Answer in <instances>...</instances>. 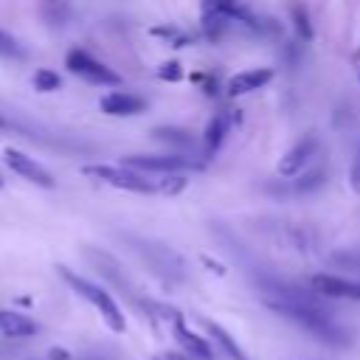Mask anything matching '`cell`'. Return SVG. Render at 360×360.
<instances>
[{
	"label": "cell",
	"mask_w": 360,
	"mask_h": 360,
	"mask_svg": "<svg viewBox=\"0 0 360 360\" xmlns=\"http://www.w3.org/2000/svg\"><path fill=\"white\" fill-rule=\"evenodd\" d=\"M34 87H37L39 93H53V90H59V87H62V79H59L53 70L39 68V70L34 73Z\"/></svg>",
	"instance_id": "2e32d148"
},
{
	"label": "cell",
	"mask_w": 360,
	"mask_h": 360,
	"mask_svg": "<svg viewBox=\"0 0 360 360\" xmlns=\"http://www.w3.org/2000/svg\"><path fill=\"white\" fill-rule=\"evenodd\" d=\"M264 304L278 312L281 318L292 321L295 326H301L304 332H309L312 338L329 343V346H346L352 338L343 326H338L332 321V315L323 309L321 298L315 290L312 292H304L292 284H278V281H267L264 284Z\"/></svg>",
	"instance_id": "6da1fadb"
},
{
	"label": "cell",
	"mask_w": 360,
	"mask_h": 360,
	"mask_svg": "<svg viewBox=\"0 0 360 360\" xmlns=\"http://www.w3.org/2000/svg\"><path fill=\"white\" fill-rule=\"evenodd\" d=\"M0 127H3V121H0Z\"/></svg>",
	"instance_id": "cb8c5ba5"
},
{
	"label": "cell",
	"mask_w": 360,
	"mask_h": 360,
	"mask_svg": "<svg viewBox=\"0 0 360 360\" xmlns=\"http://www.w3.org/2000/svg\"><path fill=\"white\" fill-rule=\"evenodd\" d=\"M315 152H318V138H315V135H307V138H301L295 146L287 149V155L278 160L276 172H278L281 177H295V174L315 158Z\"/></svg>",
	"instance_id": "9c48e42d"
},
{
	"label": "cell",
	"mask_w": 360,
	"mask_h": 360,
	"mask_svg": "<svg viewBox=\"0 0 360 360\" xmlns=\"http://www.w3.org/2000/svg\"><path fill=\"white\" fill-rule=\"evenodd\" d=\"M39 332V323L22 312L0 309V335L6 338H34Z\"/></svg>",
	"instance_id": "7c38bea8"
},
{
	"label": "cell",
	"mask_w": 360,
	"mask_h": 360,
	"mask_svg": "<svg viewBox=\"0 0 360 360\" xmlns=\"http://www.w3.org/2000/svg\"><path fill=\"white\" fill-rule=\"evenodd\" d=\"M124 166L135 172H152V174H172V172H200L202 163L194 158H186L180 152L174 155H127L121 160Z\"/></svg>",
	"instance_id": "277c9868"
},
{
	"label": "cell",
	"mask_w": 360,
	"mask_h": 360,
	"mask_svg": "<svg viewBox=\"0 0 360 360\" xmlns=\"http://www.w3.org/2000/svg\"><path fill=\"white\" fill-rule=\"evenodd\" d=\"M84 174H90V177H96V180H101V183H110V186H115V188H124V191H135V194H152V191H158V183H152V180H146L141 172H135V169H129V166H110V163H90V166H84L82 169Z\"/></svg>",
	"instance_id": "3957f363"
},
{
	"label": "cell",
	"mask_w": 360,
	"mask_h": 360,
	"mask_svg": "<svg viewBox=\"0 0 360 360\" xmlns=\"http://www.w3.org/2000/svg\"><path fill=\"white\" fill-rule=\"evenodd\" d=\"M3 158H6V163H8V169L11 172H17L20 177H25L28 183H34V186H42V188H53V177L48 174V169L45 166H39L34 158H28L25 152H20V149H6L3 152Z\"/></svg>",
	"instance_id": "52a82bcc"
},
{
	"label": "cell",
	"mask_w": 360,
	"mask_h": 360,
	"mask_svg": "<svg viewBox=\"0 0 360 360\" xmlns=\"http://www.w3.org/2000/svg\"><path fill=\"white\" fill-rule=\"evenodd\" d=\"M202 326H205V332H208V335L217 340V346H219V349H222V352H225L231 360H250V357L242 352V346H239V343H236V340H233V338H231V335H228V332H225V329H222L217 321L202 318Z\"/></svg>",
	"instance_id": "4fadbf2b"
},
{
	"label": "cell",
	"mask_w": 360,
	"mask_h": 360,
	"mask_svg": "<svg viewBox=\"0 0 360 360\" xmlns=\"http://www.w3.org/2000/svg\"><path fill=\"white\" fill-rule=\"evenodd\" d=\"M228 127H231V118H228L225 112H217V115L208 121V127H205V152H208V155L219 149V143L225 141Z\"/></svg>",
	"instance_id": "5bb4252c"
},
{
	"label": "cell",
	"mask_w": 360,
	"mask_h": 360,
	"mask_svg": "<svg viewBox=\"0 0 360 360\" xmlns=\"http://www.w3.org/2000/svg\"><path fill=\"white\" fill-rule=\"evenodd\" d=\"M59 270V276L65 278V284L70 287V290H76L84 301H90L93 304V309L104 318V323L112 329V332H124L127 329V321H124V312H121V307L115 304V298L101 287V284H93V281H87V278H82L79 273H73L70 267H65V264H59L56 267Z\"/></svg>",
	"instance_id": "7a4b0ae2"
},
{
	"label": "cell",
	"mask_w": 360,
	"mask_h": 360,
	"mask_svg": "<svg viewBox=\"0 0 360 360\" xmlns=\"http://www.w3.org/2000/svg\"><path fill=\"white\" fill-rule=\"evenodd\" d=\"M158 76H160V79H169V82H180V79H183V70H180L177 62H163L160 70H158Z\"/></svg>",
	"instance_id": "d6986e66"
},
{
	"label": "cell",
	"mask_w": 360,
	"mask_h": 360,
	"mask_svg": "<svg viewBox=\"0 0 360 360\" xmlns=\"http://www.w3.org/2000/svg\"><path fill=\"white\" fill-rule=\"evenodd\" d=\"M65 68H68L73 76L87 79L90 84H101V87H115V84H121V76H118L112 68H107L104 62L93 59V56H90L87 51H82V48L68 51Z\"/></svg>",
	"instance_id": "5b68a950"
},
{
	"label": "cell",
	"mask_w": 360,
	"mask_h": 360,
	"mask_svg": "<svg viewBox=\"0 0 360 360\" xmlns=\"http://www.w3.org/2000/svg\"><path fill=\"white\" fill-rule=\"evenodd\" d=\"M270 79H273V70L270 68H250V70H242V73L231 76L228 84H225V90H228V96L236 98V96H245V93H253L259 87H264Z\"/></svg>",
	"instance_id": "8fae6325"
},
{
	"label": "cell",
	"mask_w": 360,
	"mask_h": 360,
	"mask_svg": "<svg viewBox=\"0 0 360 360\" xmlns=\"http://www.w3.org/2000/svg\"><path fill=\"white\" fill-rule=\"evenodd\" d=\"M309 287L323 295V298H349V301H360V281L357 278H346V276H332V273H318L312 276Z\"/></svg>",
	"instance_id": "8992f818"
},
{
	"label": "cell",
	"mask_w": 360,
	"mask_h": 360,
	"mask_svg": "<svg viewBox=\"0 0 360 360\" xmlns=\"http://www.w3.org/2000/svg\"><path fill=\"white\" fill-rule=\"evenodd\" d=\"M152 135H155V141L169 143V146H177V149H191L194 146V138L186 129H180V127H155Z\"/></svg>",
	"instance_id": "9a60e30c"
},
{
	"label": "cell",
	"mask_w": 360,
	"mask_h": 360,
	"mask_svg": "<svg viewBox=\"0 0 360 360\" xmlns=\"http://www.w3.org/2000/svg\"><path fill=\"white\" fill-rule=\"evenodd\" d=\"M101 112L112 115V118H127V115H138L146 110V101L135 93H124V90H115V93H107L101 101H98Z\"/></svg>",
	"instance_id": "30bf717a"
},
{
	"label": "cell",
	"mask_w": 360,
	"mask_h": 360,
	"mask_svg": "<svg viewBox=\"0 0 360 360\" xmlns=\"http://www.w3.org/2000/svg\"><path fill=\"white\" fill-rule=\"evenodd\" d=\"M0 186H3V180H0Z\"/></svg>",
	"instance_id": "603a6c76"
},
{
	"label": "cell",
	"mask_w": 360,
	"mask_h": 360,
	"mask_svg": "<svg viewBox=\"0 0 360 360\" xmlns=\"http://www.w3.org/2000/svg\"><path fill=\"white\" fill-rule=\"evenodd\" d=\"M22 51L17 48V42L8 37V34H3L0 31V56H20Z\"/></svg>",
	"instance_id": "ffe728a7"
},
{
	"label": "cell",
	"mask_w": 360,
	"mask_h": 360,
	"mask_svg": "<svg viewBox=\"0 0 360 360\" xmlns=\"http://www.w3.org/2000/svg\"><path fill=\"white\" fill-rule=\"evenodd\" d=\"M292 20H295V31L301 39H312V25H309V17L301 6H292Z\"/></svg>",
	"instance_id": "ac0fdd59"
},
{
	"label": "cell",
	"mask_w": 360,
	"mask_h": 360,
	"mask_svg": "<svg viewBox=\"0 0 360 360\" xmlns=\"http://www.w3.org/2000/svg\"><path fill=\"white\" fill-rule=\"evenodd\" d=\"M172 335H174V340L180 343V349H183L186 354H191L194 360H214V346H211L202 335L191 332V329L183 323V318H180L177 312H172Z\"/></svg>",
	"instance_id": "ba28073f"
},
{
	"label": "cell",
	"mask_w": 360,
	"mask_h": 360,
	"mask_svg": "<svg viewBox=\"0 0 360 360\" xmlns=\"http://www.w3.org/2000/svg\"><path fill=\"white\" fill-rule=\"evenodd\" d=\"M335 262H338V264H346V267H357V270H360V256H354V253H335Z\"/></svg>",
	"instance_id": "44dd1931"
},
{
	"label": "cell",
	"mask_w": 360,
	"mask_h": 360,
	"mask_svg": "<svg viewBox=\"0 0 360 360\" xmlns=\"http://www.w3.org/2000/svg\"><path fill=\"white\" fill-rule=\"evenodd\" d=\"M323 180H326V172L315 169V172H309V174H301V177L292 183V188H295L298 194H307V191H315V188H321V186H323Z\"/></svg>",
	"instance_id": "e0dca14e"
},
{
	"label": "cell",
	"mask_w": 360,
	"mask_h": 360,
	"mask_svg": "<svg viewBox=\"0 0 360 360\" xmlns=\"http://www.w3.org/2000/svg\"><path fill=\"white\" fill-rule=\"evenodd\" d=\"M352 186H354V191H360V149H357V158L352 163Z\"/></svg>",
	"instance_id": "7402d4cb"
}]
</instances>
